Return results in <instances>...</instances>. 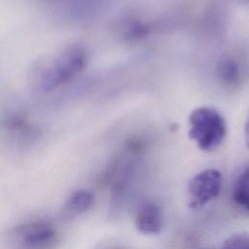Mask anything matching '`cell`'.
<instances>
[{
  "instance_id": "4",
  "label": "cell",
  "mask_w": 249,
  "mask_h": 249,
  "mask_svg": "<svg viewBox=\"0 0 249 249\" xmlns=\"http://www.w3.org/2000/svg\"><path fill=\"white\" fill-rule=\"evenodd\" d=\"M0 129L5 137L16 144H28L37 139L40 129L22 110L11 108L0 115Z\"/></svg>"
},
{
  "instance_id": "1",
  "label": "cell",
  "mask_w": 249,
  "mask_h": 249,
  "mask_svg": "<svg viewBox=\"0 0 249 249\" xmlns=\"http://www.w3.org/2000/svg\"><path fill=\"white\" fill-rule=\"evenodd\" d=\"M88 64V53L81 44H70L56 53L41 58L31 67L29 83L40 93L53 92L76 79Z\"/></svg>"
},
{
  "instance_id": "5",
  "label": "cell",
  "mask_w": 249,
  "mask_h": 249,
  "mask_svg": "<svg viewBox=\"0 0 249 249\" xmlns=\"http://www.w3.org/2000/svg\"><path fill=\"white\" fill-rule=\"evenodd\" d=\"M222 187V175L214 168L204 169L196 174L189 182V206L193 209L200 208L215 198Z\"/></svg>"
},
{
  "instance_id": "12",
  "label": "cell",
  "mask_w": 249,
  "mask_h": 249,
  "mask_svg": "<svg viewBox=\"0 0 249 249\" xmlns=\"http://www.w3.org/2000/svg\"><path fill=\"white\" fill-rule=\"evenodd\" d=\"M244 133H245V141H246V145L249 149V111L246 117V121H245V125H244Z\"/></svg>"
},
{
  "instance_id": "2",
  "label": "cell",
  "mask_w": 249,
  "mask_h": 249,
  "mask_svg": "<svg viewBox=\"0 0 249 249\" xmlns=\"http://www.w3.org/2000/svg\"><path fill=\"white\" fill-rule=\"evenodd\" d=\"M188 133L200 150L210 152L222 144L227 133L226 122L214 108L201 106L190 114Z\"/></svg>"
},
{
  "instance_id": "10",
  "label": "cell",
  "mask_w": 249,
  "mask_h": 249,
  "mask_svg": "<svg viewBox=\"0 0 249 249\" xmlns=\"http://www.w3.org/2000/svg\"><path fill=\"white\" fill-rule=\"evenodd\" d=\"M45 3L55 7L61 13L76 15L80 13L85 0H42Z\"/></svg>"
},
{
  "instance_id": "6",
  "label": "cell",
  "mask_w": 249,
  "mask_h": 249,
  "mask_svg": "<svg viewBox=\"0 0 249 249\" xmlns=\"http://www.w3.org/2000/svg\"><path fill=\"white\" fill-rule=\"evenodd\" d=\"M245 64L235 55H226L217 63L216 75L221 86L227 89H237L245 79Z\"/></svg>"
},
{
  "instance_id": "9",
  "label": "cell",
  "mask_w": 249,
  "mask_h": 249,
  "mask_svg": "<svg viewBox=\"0 0 249 249\" xmlns=\"http://www.w3.org/2000/svg\"><path fill=\"white\" fill-rule=\"evenodd\" d=\"M232 197L237 205L249 212V166L236 179Z\"/></svg>"
},
{
  "instance_id": "11",
  "label": "cell",
  "mask_w": 249,
  "mask_h": 249,
  "mask_svg": "<svg viewBox=\"0 0 249 249\" xmlns=\"http://www.w3.org/2000/svg\"><path fill=\"white\" fill-rule=\"evenodd\" d=\"M222 249H249V234H239L231 238Z\"/></svg>"
},
{
  "instance_id": "8",
  "label": "cell",
  "mask_w": 249,
  "mask_h": 249,
  "mask_svg": "<svg viewBox=\"0 0 249 249\" xmlns=\"http://www.w3.org/2000/svg\"><path fill=\"white\" fill-rule=\"evenodd\" d=\"M93 203V196L87 190L74 192L65 201L61 214L64 218H75L88 211Z\"/></svg>"
},
{
  "instance_id": "3",
  "label": "cell",
  "mask_w": 249,
  "mask_h": 249,
  "mask_svg": "<svg viewBox=\"0 0 249 249\" xmlns=\"http://www.w3.org/2000/svg\"><path fill=\"white\" fill-rule=\"evenodd\" d=\"M14 241L18 249H54L59 243V234L46 221H33L15 229Z\"/></svg>"
},
{
  "instance_id": "7",
  "label": "cell",
  "mask_w": 249,
  "mask_h": 249,
  "mask_svg": "<svg viewBox=\"0 0 249 249\" xmlns=\"http://www.w3.org/2000/svg\"><path fill=\"white\" fill-rule=\"evenodd\" d=\"M134 223L136 229L142 233H159L163 225L160 207L154 201H143L137 207Z\"/></svg>"
}]
</instances>
